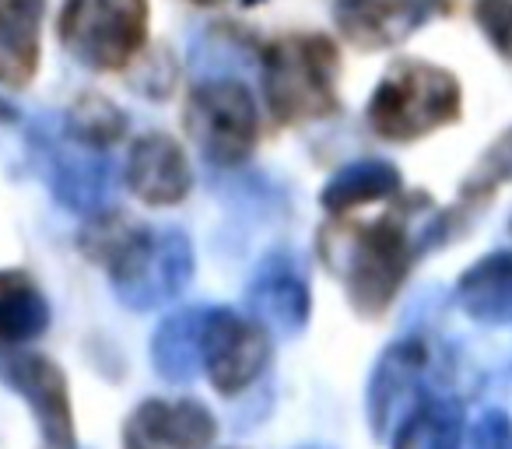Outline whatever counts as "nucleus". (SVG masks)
Listing matches in <instances>:
<instances>
[{
	"label": "nucleus",
	"instance_id": "nucleus-20",
	"mask_svg": "<svg viewBox=\"0 0 512 449\" xmlns=\"http://www.w3.org/2000/svg\"><path fill=\"white\" fill-rule=\"evenodd\" d=\"M200 320L204 313H183L158 330L155 362L165 379H190L200 365Z\"/></svg>",
	"mask_w": 512,
	"mask_h": 449
},
{
	"label": "nucleus",
	"instance_id": "nucleus-23",
	"mask_svg": "<svg viewBox=\"0 0 512 449\" xmlns=\"http://www.w3.org/2000/svg\"><path fill=\"white\" fill-rule=\"evenodd\" d=\"M15 120H18L15 106H11V102H4V95H0V123H15Z\"/></svg>",
	"mask_w": 512,
	"mask_h": 449
},
{
	"label": "nucleus",
	"instance_id": "nucleus-5",
	"mask_svg": "<svg viewBox=\"0 0 512 449\" xmlns=\"http://www.w3.org/2000/svg\"><path fill=\"white\" fill-rule=\"evenodd\" d=\"M183 127L207 162L221 169L242 165L253 155L256 137H260L253 92L235 78L200 81L186 95Z\"/></svg>",
	"mask_w": 512,
	"mask_h": 449
},
{
	"label": "nucleus",
	"instance_id": "nucleus-6",
	"mask_svg": "<svg viewBox=\"0 0 512 449\" xmlns=\"http://www.w3.org/2000/svg\"><path fill=\"white\" fill-rule=\"evenodd\" d=\"M271 362V337L264 323L246 320V316L211 309L200 320V365L214 390L235 397L256 383V376Z\"/></svg>",
	"mask_w": 512,
	"mask_h": 449
},
{
	"label": "nucleus",
	"instance_id": "nucleus-19",
	"mask_svg": "<svg viewBox=\"0 0 512 449\" xmlns=\"http://www.w3.org/2000/svg\"><path fill=\"white\" fill-rule=\"evenodd\" d=\"M421 365H425V348H421V344H411V341L393 348L390 355L379 362V372H376V379H372V393H369L376 435H383L393 397H400V393L411 386V379L421 372Z\"/></svg>",
	"mask_w": 512,
	"mask_h": 449
},
{
	"label": "nucleus",
	"instance_id": "nucleus-1",
	"mask_svg": "<svg viewBox=\"0 0 512 449\" xmlns=\"http://www.w3.org/2000/svg\"><path fill=\"white\" fill-rule=\"evenodd\" d=\"M432 211L428 193H407L376 221H344L334 214L320 232V260L334 278L344 281L351 306L362 316H383L397 292L404 288L407 271L425 250L453 236L446 218L425 221Z\"/></svg>",
	"mask_w": 512,
	"mask_h": 449
},
{
	"label": "nucleus",
	"instance_id": "nucleus-13",
	"mask_svg": "<svg viewBox=\"0 0 512 449\" xmlns=\"http://www.w3.org/2000/svg\"><path fill=\"white\" fill-rule=\"evenodd\" d=\"M400 193V172L390 162L379 158H365V162H351L323 186L320 200L330 214H351L365 204H379Z\"/></svg>",
	"mask_w": 512,
	"mask_h": 449
},
{
	"label": "nucleus",
	"instance_id": "nucleus-12",
	"mask_svg": "<svg viewBox=\"0 0 512 449\" xmlns=\"http://www.w3.org/2000/svg\"><path fill=\"white\" fill-rule=\"evenodd\" d=\"M46 0H0V85L29 88L39 71V25Z\"/></svg>",
	"mask_w": 512,
	"mask_h": 449
},
{
	"label": "nucleus",
	"instance_id": "nucleus-7",
	"mask_svg": "<svg viewBox=\"0 0 512 449\" xmlns=\"http://www.w3.org/2000/svg\"><path fill=\"white\" fill-rule=\"evenodd\" d=\"M449 11L453 0H337L334 25L355 50L379 53L400 46Z\"/></svg>",
	"mask_w": 512,
	"mask_h": 449
},
{
	"label": "nucleus",
	"instance_id": "nucleus-22",
	"mask_svg": "<svg viewBox=\"0 0 512 449\" xmlns=\"http://www.w3.org/2000/svg\"><path fill=\"white\" fill-rule=\"evenodd\" d=\"M474 22L491 50L512 64V0H474Z\"/></svg>",
	"mask_w": 512,
	"mask_h": 449
},
{
	"label": "nucleus",
	"instance_id": "nucleus-21",
	"mask_svg": "<svg viewBox=\"0 0 512 449\" xmlns=\"http://www.w3.org/2000/svg\"><path fill=\"white\" fill-rule=\"evenodd\" d=\"M502 183H512V127L491 144L488 151L481 155V162L474 165L467 179L460 186L463 207L467 204H488L491 193L498 190Z\"/></svg>",
	"mask_w": 512,
	"mask_h": 449
},
{
	"label": "nucleus",
	"instance_id": "nucleus-11",
	"mask_svg": "<svg viewBox=\"0 0 512 449\" xmlns=\"http://www.w3.org/2000/svg\"><path fill=\"white\" fill-rule=\"evenodd\" d=\"M214 432L211 411L193 400H148L130 414L123 449H207Z\"/></svg>",
	"mask_w": 512,
	"mask_h": 449
},
{
	"label": "nucleus",
	"instance_id": "nucleus-4",
	"mask_svg": "<svg viewBox=\"0 0 512 449\" xmlns=\"http://www.w3.org/2000/svg\"><path fill=\"white\" fill-rule=\"evenodd\" d=\"M148 22V0H64L57 39L74 64L95 74H116L141 60Z\"/></svg>",
	"mask_w": 512,
	"mask_h": 449
},
{
	"label": "nucleus",
	"instance_id": "nucleus-3",
	"mask_svg": "<svg viewBox=\"0 0 512 449\" xmlns=\"http://www.w3.org/2000/svg\"><path fill=\"white\" fill-rule=\"evenodd\" d=\"M463 92L453 71L418 57H397L379 78L365 120L372 134L393 144H411L460 120Z\"/></svg>",
	"mask_w": 512,
	"mask_h": 449
},
{
	"label": "nucleus",
	"instance_id": "nucleus-10",
	"mask_svg": "<svg viewBox=\"0 0 512 449\" xmlns=\"http://www.w3.org/2000/svg\"><path fill=\"white\" fill-rule=\"evenodd\" d=\"M127 186L137 200L151 207H172L193 190V169L183 144L169 134H144L130 144Z\"/></svg>",
	"mask_w": 512,
	"mask_h": 449
},
{
	"label": "nucleus",
	"instance_id": "nucleus-9",
	"mask_svg": "<svg viewBox=\"0 0 512 449\" xmlns=\"http://www.w3.org/2000/svg\"><path fill=\"white\" fill-rule=\"evenodd\" d=\"M155 236L158 232H151L148 225L130 218L127 211H102L85 221L78 246L92 264L106 267L116 292H127L137 281V274L144 271V264H148Z\"/></svg>",
	"mask_w": 512,
	"mask_h": 449
},
{
	"label": "nucleus",
	"instance_id": "nucleus-14",
	"mask_svg": "<svg viewBox=\"0 0 512 449\" xmlns=\"http://www.w3.org/2000/svg\"><path fill=\"white\" fill-rule=\"evenodd\" d=\"M50 323V306L25 271H0V348H18Z\"/></svg>",
	"mask_w": 512,
	"mask_h": 449
},
{
	"label": "nucleus",
	"instance_id": "nucleus-15",
	"mask_svg": "<svg viewBox=\"0 0 512 449\" xmlns=\"http://www.w3.org/2000/svg\"><path fill=\"white\" fill-rule=\"evenodd\" d=\"M249 306H253V313L278 323V327L299 330L309 313L306 281H302L285 260H271V264L260 271V278L253 281V288H249Z\"/></svg>",
	"mask_w": 512,
	"mask_h": 449
},
{
	"label": "nucleus",
	"instance_id": "nucleus-16",
	"mask_svg": "<svg viewBox=\"0 0 512 449\" xmlns=\"http://www.w3.org/2000/svg\"><path fill=\"white\" fill-rule=\"evenodd\" d=\"M460 302L484 323L512 320V253H491L460 278Z\"/></svg>",
	"mask_w": 512,
	"mask_h": 449
},
{
	"label": "nucleus",
	"instance_id": "nucleus-2",
	"mask_svg": "<svg viewBox=\"0 0 512 449\" xmlns=\"http://www.w3.org/2000/svg\"><path fill=\"white\" fill-rule=\"evenodd\" d=\"M260 92L278 127L341 113V50L327 32H285L260 46Z\"/></svg>",
	"mask_w": 512,
	"mask_h": 449
},
{
	"label": "nucleus",
	"instance_id": "nucleus-8",
	"mask_svg": "<svg viewBox=\"0 0 512 449\" xmlns=\"http://www.w3.org/2000/svg\"><path fill=\"white\" fill-rule=\"evenodd\" d=\"M0 379L15 386L32 404L43 428L46 442L53 449H74V418L71 400H67V379L50 358L32 355V351L0 348Z\"/></svg>",
	"mask_w": 512,
	"mask_h": 449
},
{
	"label": "nucleus",
	"instance_id": "nucleus-17",
	"mask_svg": "<svg viewBox=\"0 0 512 449\" xmlns=\"http://www.w3.org/2000/svg\"><path fill=\"white\" fill-rule=\"evenodd\" d=\"M64 130L81 148L102 151V148H109V144L123 141V134H127V113H123L113 99H106V95L81 92L78 99L71 102V109H67Z\"/></svg>",
	"mask_w": 512,
	"mask_h": 449
},
{
	"label": "nucleus",
	"instance_id": "nucleus-18",
	"mask_svg": "<svg viewBox=\"0 0 512 449\" xmlns=\"http://www.w3.org/2000/svg\"><path fill=\"white\" fill-rule=\"evenodd\" d=\"M456 446H460V407L453 400H428L397 432V449H456Z\"/></svg>",
	"mask_w": 512,
	"mask_h": 449
},
{
	"label": "nucleus",
	"instance_id": "nucleus-24",
	"mask_svg": "<svg viewBox=\"0 0 512 449\" xmlns=\"http://www.w3.org/2000/svg\"><path fill=\"white\" fill-rule=\"evenodd\" d=\"M193 8H221V4H232V0H190Z\"/></svg>",
	"mask_w": 512,
	"mask_h": 449
}]
</instances>
